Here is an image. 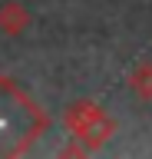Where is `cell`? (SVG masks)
Segmentation results:
<instances>
[{"label": "cell", "instance_id": "1", "mask_svg": "<svg viewBox=\"0 0 152 159\" xmlns=\"http://www.w3.org/2000/svg\"><path fill=\"white\" fill-rule=\"evenodd\" d=\"M46 129V113L23 96L10 80H0V156L23 152Z\"/></svg>", "mask_w": 152, "mask_h": 159}, {"label": "cell", "instance_id": "2", "mask_svg": "<svg viewBox=\"0 0 152 159\" xmlns=\"http://www.w3.org/2000/svg\"><path fill=\"white\" fill-rule=\"evenodd\" d=\"M66 123H70V129L86 146H102V143L112 136V129H116V123H112L102 109H96L93 103H76V106L66 113Z\"/></svg>", "mask_w": 152, "mask_h": 159}, {"label": "cell", "instance_id": "3", "mask_svg": "<svg viewBox=\"0 0 152 159\" xmlns=\"http://www.w3.org/2000/svg\"><path fill=\"white\" fill-rule=\"evenodd\" d=\"M27 23H30V13L20 3H3L0 7V30L3 33H23Z\"/></svg>", "mask_w": 152, "mask_h": 159}, {"label": "cell", "instance_id": "4", "mask_svg": "<svg viewBox=\"0 0 152 159\" xmlns=\"http://www.w3.org/2000/svg\"><path fill=\"white\" fill-rule=\"evenodd\" d=\"M129 86H132V93H136V96L152 99V63H142V66H136V70H132Z\"/></svg>", "mask_w": 152, "mask_h": 159}]
</instances>
